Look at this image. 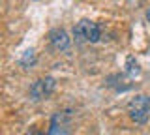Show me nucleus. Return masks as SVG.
I'll return each mask as SVG.
<instances>
[{"label": "nucleus", "mask_w": 150, "mask_h": 135, "mask_svg": "<svg viewBox=\"0 0 150 135\" xmlns=\"http://www.w3.org/2000/svg\"><path fill=\"white\" fill-rule=\"evenodd\" d=\"M128 113L133 122L144 124L150 116V96H144V94L135 96L128 105Z\"/></svg>", "instance_id": "f257e3e1"}, {"label": "nucleus", "mask_w": 150, "mask_h": 135, "mask_svg": "<svg viewBox=\"0 0 150 135\" xmlns=\"http://www.w3.org/2000/svg\"><path fill=\"white\" fill-rule=\"evenodd\" d=\"M73 36H75V40L84 41V43H96V41L101 38V30H100V26H98V23L83 19L75 25Z\"/></svg>", "instance_id": "f03ea898"}, {"label": "nucleus", "mask_w": 150, "mask_h": 135, "mask_svg": "<svg viewBox=\"0 0 150 135\" xmlns=\"http://www.w3.org/2000/svg\"><path fill=\"white\" fill-rule=\"evenodd\" d=\"M49 43L56 51H66L69 47V36L64 28H53L49 32Z\"/></svg>", "instance_id": "7ed1b4c3"}, {"label": "nucleus", "mask_w": 150, "mask_h": 135, "mask_svg": "<svg viewBox=\"0 0 150 135\" xmlns=\"http://www.w3.org/2000/svg\"><path fill=\"white\" fill-rule=\"evenodd\" d=\"M54 88V81L53 79H40V81H36L34 85H32V96H34V100H43L53 92Z\"/></svg>", "instance_id": "20e7f679"}, {"label": "nucleus", "mask_w": 150, "mask_h": 135, "mask_svg": "<svg viewBox=\"0 0 150 135\" xmlns=\"http://www.w3.org/2000/svg\"><path fill=\"white\" fill-rule=\"evenodd\" d=\"M146 19L150 21V8H148V10H146Z\"/></svg>", "instance_id": "39448f33"}, {"label": "nucleus", "mask_w": 150, "mask_h": 135, "mask_svg": "<svg viewBox=\"0 0 150 135\" xmlns=\"http://www.w3.org/2000/svg\"><path fill=\"white\" fill-rule=\"evenodd\" d=\"M38 135H43V133H38Z\"/></svg>", "instance_id": "423d86ee"}]
</instances>
